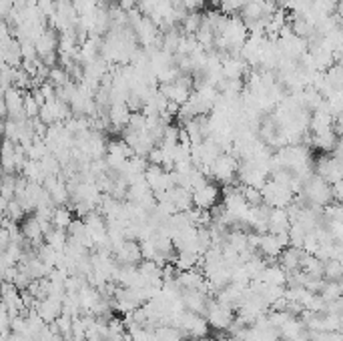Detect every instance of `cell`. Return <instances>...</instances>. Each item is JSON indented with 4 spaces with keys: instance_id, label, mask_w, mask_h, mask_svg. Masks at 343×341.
Here are the masks:
<instances>
[{
    "instance_id": "1",
    "label": "cell",
    "mask_w": 343,
    "mask_h": 341,
    "mask_svg": "<svg viewBox=\"0 0 343 341\" xmlns=\"http://www.w3.org/2000/svg\"><path fill=\"white\" fill-rule=\"evenodd\" d=\"M117 6H119L123 12H129V10H132V8L136 6V0H119Z\"/></svg>"
}]
</instances>
